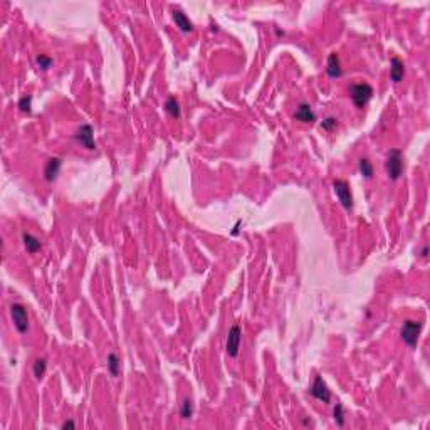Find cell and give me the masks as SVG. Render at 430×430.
Masks as SVG:
<instances>
[{
  "label": "cell",
  "mask_w": 430,
  "mask_h": 430,
  "mask_svg": "<svg viewBox=\"0 0 430 430\" xmlns=\"http://www.w3.org/2000/svg\"><path fill=\"white\" fill-rule=\"evenodd\" d=\"M349 96L356 108H365L373 98V87L368 82H356L349 86Z\"/></svg>",
  "instance_id": "1"
},
{
  "label": "cell",
  "mask_w": 430,
  "mask_h": 430,
  "mask_svg": "<svg viewBox=\"0 0 430 430\" xmlns=\"http://www.w3.org/2000/svg\"><path fill=\"white\" fill-rule=\"evenodd\" d=\"M385 170H387V175L390 180H398L402 177V172H403V157H402L400 150H392L387 157V161H385Z\"/></svg>",
  "instance_id": "2"
},
{
  "label": "cell",
  "mask_w": 430,
  "mask_h": 430,
  "mask_svg": "<svg viewBox=\"0 0 430 430\" xmlns=\"http://www.w3.org/2000/svg\"><path fill=\"white\" fill-rule=\"evenodd\" d=\"M420 331H422L420 321L407 320V321H403V324H402V328H400V336L410 348H415L417 343H419Z\"/></svg>",
  "instance_id": "3"
},
{
  "label": "cell",
  "mask_w": 430,
  "mask_h": 430,
  "mask_svg": "<svg viewBox=\"0 0 430 430\" xmlns=\"http://www.w3.org/2000/svg\"><path fill=\"white\" fill-rule=\"evenodd\" d=\"M10 318L14 321V326L17 328V331L21 334H26L29 331V314H27V309L24 308L22 304L15 302V304L10 306Z\"/></svg>",
  "instance_id": "4"
},
{
  "label": "cell",
  "mask_w": 430,
  "mask_h": 430,
  "mask_svg": "<svg viewBox=\"0 0 430 430\" xmlns=\"http://www.w3.org/2000/svg\"><path fill=\"white\" fill-rule=\"evenodd\" d=\"M333 190H334V193H336L340 204L343 205L346 210H351L353 209V195H351V190H349V183L346 180H334Z\"/></svg>",
  "instance_id": "5"
},
{
  "label": "cell",
  "mask_w": 430,
  "mask_h": 430,
  "mask_svg": "<svg viewBox=\"0 0 430 430\" xmlns=\"http://www.w3.org/2000/svg\"><path fill=\"white\" fill-rule=\"evenodd\" d=\"M241 341H242V329H241V326H239V324H234L232 328L229 329V334H227V343H225L227 355H229L230 358H236L239 355Z\"/></svg>",
  "instance_id": "6"
},
{
  "label": "cell",
  "mask_w": 430,
  "mask_h": 430,
  "mask_svg": "<svg viewBox=\"0 0 430 430\" xmlns=\"http://www.w3.org/2000/svg\"><path fill=\"white\" fill-rule=\"evenodd\" d=\"M74 140L79 143V145H82L84 148L87 150H96V141H94V130L91 125H82L81 128H79L78 131H76L74 134Z\"/></svg>",
  "instance_id": "7"
},
{
  "label": "cell",
  "mask_w": 430,
  "mask_h": 430,
  "mask_svg": "<svg viewBox=\"0 0 430 430\" xmlns=\"http://www.w3.org/2000/svg\"><path fill=\"white\" fill-rule=\"evenodd\" d=\"M309 392H311V395L316 398V400L322 402V403H329V402H331V392L328 390V385L324 383L322 376H320V375L314 378Z\"/></svg>",
  "instance_id": "8"
},
{
  "label": "cell",
  "mask_w": 430,
  "mask_h": 430,
  "mask_svg": "<svg viewBox=\"0 0 430 430\" xmlns=\"http://www.w3.org/2000/svg\"><path fill=\"white\" fill-rule=\"evenodd\" d=\"M61 166H62V160L59 157H54V158H49L46 163V168H44V178L47 182H54L57 178L59 172H61Z\"/></svg>",
  "instance_id": "9"
},
{
  "label": "cell",
  "mask_w": 430,
  "mask_h": 430,
  "mask_svg": "<svg viewBox=\"0 0 430 430\" xmlns=\"http://www.w3.org/2000/svg\"><path fill=\"white\" fill-rule=\"evenodd\" d=\"M294 118H296L297 121H301V123L311 125V123L316 121V113L311 109V106H309L308 103H301V105L297 106L296 113H294Z\"/></svg>",
  "instance_id": "10"
},
{
  "label": "cell",
  "mask_w": 430,
  "mask_h": 430,
  "mask_svg": "<svg viewBox=\"0 0 430 430\" xmlns=\"http://www.w3.org/2000/svg\"><path fill=\"white\" fill-rule=\"evenodd\" d=\"M326 73L329 78H341L343 76V67H341L340 55L336 53H331L328 55V62H326Z\"/></svg>",
  "instance_id": "11"
},
{
  "label": "cell",
  "mask_w": 430,
  "mask_h": 430,
  "mask_svg": "<svg viewBox=\"0 0 430 430\" xmlns=\"http://www.w3.org/2000/svg\"><path fill=\"white\" fill-rule=\"evenodd\" d=\"M405 76V64L400 57L393 55L392 61H390V78H392L393 82H400Z\"/></svg>",
  "instance_id": "12"
},
{
  "label": "cell",
  "mask_w": 430,
  "mask_h": 430,
  "mask_svg": "<svg viewBox=\"0 0 430 430\" xmlns=\"http://www.w3.org/2000/svg\"><path fill=\"white\" fill-rule=\"evenodd\" d=\"M172 17H173V22L177 24V27L182 30V32H192V30H193V24H192V21H190V19L187 17V15L183 14L182 10L175 9V10L172 12Z\"/></svg>",
  "instance_id": "13"
},
{
  "label": "cell",
  "mask_w": 430,
  "mask_h": 430,
  "mask_svg": "<svg viewBox=\"0 0 430 430\" xmlns=\"http://www.w3.org/2000/svg\"><path fill=\"white\" fill-rule=\"evenodd\" d=\"M22 241H24V247L29 254H35L41 250V241L37 237H34L32 234H24L22 236Z\"/></svg>",
  "instance_id": "14"
},
{
  "label": "cell",
  "mask_w": 430,
  "mask_h": 430,
  "mask_svg": "<svg viewBox=\"0 0 430 430\" xmlns=\"http://www.w3.org/2000/svg\"><path fill=\"white\" fill-rule=\"evenodd\" d=\"M119 368H121V361L116 353H109L108 355V372L111 373V376H119Z\"/></svg>",
  "instance_id": "15"
},
{
  "label": "cell",
  "mask_w": 430,
  "mask_h": 430,
  "mask_svg": "<svg viewBox=\"0 0 430 430\" xmlns=\"http://www.w3.org/2000/svg\"><path fill=\"white\" fill-rule=\"evenodd\" d=\"M165 109H166V113H168L170 116H173V118H180L182 116L180 105H178V101H177V98H175V96H170L165 101Z\"/></svg>",
  "instance_id": "16"
},
{
  "label": "cell",
  "mask_w": 430,
  "mask_h": 430,
  "mask_svg": "<svg viewBox=\"0 0 430 430\" xmlns=\"http://www.w3.org/2000/svg\"><path fill=\"white\" fill-rule=\"evenodd\" d=\"M46 370H47V361L46 358H39V360L34 361V366H32V372H34V376L37 380H41L46 375Z\"/></svg>",
  "instance_id": "17"
},
{
  "label": "cell",
  "mask_w": 430,
  "mask_h": 430,
  "mask_svg": "<svg viewBox=\"0 0 430 430\" xmlns=\"http://www.w3.org/2000/svg\"><path fill=\"white\" fill-rule=\"evenodd\" d=\"M358 168H360V173L363 175L365 178L373 177V165L368 158H360V161H358Z\"/></svg>",
  "instance_id": "18"
},
{
  "label": "cell",
  "mask_w": 430,
  "mask_h": 430,
  "mask_svg": "<svg viewBox=\"0 0 430 430\" xmlns=\"http://www.w3.org/2000/svg\"><path fill=\"white\" fill-rule=\"evenodd\" d=\"M180 415L182 419H192L193 417V403L190 398H185L182 403V408H180Z\"/></svg>",
  "instance_id": "19"
},
{
  "label": "cell",
  "mask_w": 430,
  "mask_h": 430,
  "mask_svg": "<svg viewBox=\"0 0 430 430\" xmlns=\"http://www.w3.org/2000/svg\"><path fill=\"white\" fill-rule=\"evenodd\" d=\"M19 109L22 111V113H27L29 114L30 111H32V96L30 94H27V96H22L21 99H19Z\"/></svg>",
  "instance_id": "20"
},
{
  "label": "cell",
  "mask_w": 430,
  "mask_h": 430,
  "mask_svg": "<svg viewBox=\"0 0 430 430\" xmlns=\"http://www.w3.org/2000/svg\"><path fill=\"white\" fill-rule=\"evenodd\" d=\"M35 62H37L39 69L47 71L51 66H53V62H54V61H53V57H49V55H46V54H39L37 57H35Z\"/></svg>",
  "instance_id": "21"
},
{
  "label": "cell",
  "mask_w": 430,
  "mask_h": 430,
  "mask_svg": "<svg viewBox=\"0 0 430 430\" xmlns=\"http://www.w3.org/2000/svg\"><path fill=\"white\" fill-rule=\"evenodd\" d=\"M333 417H334V422H336L338 427H343L345 415H343V405L341 403H336V407H334V410H333Z\"/></svg>",
  "instance_id": "22"
},
{
  "label": "cell",
  "mask_w": 430,
  "mask_h": 430,
  "mask_svg": "<svg viewBox=\"0 0 430 430\" xmlns=\"http://www.w3.org/2000/svg\"><path fill=\"white\" fill-rule=\"evenodd\" d=\"M336 126H338V119L333 118V116H328L321 121V128L324 131H333V130H336Z\"/></svg>",
  "instance_id": "23"
},
{
  "label": "cell",
  "mask_w": 430,
  "mask_h": 430,
  "mask_svg": "<svg viewBox=\"0 0 430 430\" xmlns=\"http://www.w3.org/2000/svg\"><path fill=\"white\" fill-rule=\"evenodd\" d=\"M61 427H62V429H64V430H66V429H74V427H76V424H74V422H73V420H66V422H64V424H62V425H61Z\"/></svg>",
  "instance_id": "24"
},
{
  "label": "cell",
  "mask_w": 430,
  "mask_h": 430,
  "mask_svg": "<svg viewBox=\"0 0 430 430\" xmlns=\"http://www.w3.org/2000/svg\"><path fill=\"white\" fill-rule=\"evenodd\" d=\"M420 256H422V257H427V256H429V247H427V245H424V247H422Z\"/></svg>",
  "instance_id": "25"
},
{
  "label": "cell",
  "mask_w": 430,
  "mask_h": 430,
  "mask_svg": "<svg viewBox=\"0 0 430 430\" xmlns=\"http://www.w3.org/2000/svg\"><path fill=\"white\" fill-rule=\"evenodd\" d=\"M239 225H241V220H239L237 224H236V227H234V230H232V236H237V234H239Z\"/></svg>",
  "instance_id": "26"
}]
</instances>
